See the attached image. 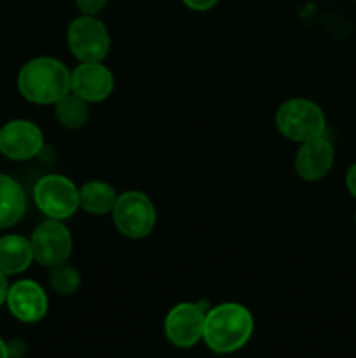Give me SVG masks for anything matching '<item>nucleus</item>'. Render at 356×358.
<instances>
[{"mask_svg":"<svg viewBox=\"0 0 356 358\" xmlns=\"http://www.w3.org/2000/svg\"><path fill=\"white\" fill-rule=\"evenodd\" d=\"M27 212V194L9 175L0 173V229L14 226Z\"/></svg>","mask_w":356,"mask_h":358,"instance_id":"4468645a","label":"nucleus"},{"mask_svg":"<svg viewBox=\"0 0 356 358\" xmlns=\"http://www.w3.org/2000/svg\"><path fill=\"white\" fill-rule=\"evenodd\" d=\"M34 261L30 240L20 234H7L0 238V273L6 276L27 271Z\"/></svg>","mask_w":356,"mask_h":358,"instance_id":"ddd939ff","label":"nucleus"},{"mask_svg":"<svg viewBox=\"0 0 356 358\" xmlns=\"http://www.w3.org/2000/svg\"><path fill=\"white\" fill-rule=\"evenodd\" d=\"M44 149V133L35 122L14 119L0 128V152L13 161H28Z\"/></svg>","mask_w":356,"mask_h":358,"instance_id":"1a4fd4ad","label":"nucleus"},{"mask_svg":"<svg viewBox=\"0 0 356 358\" xmlns=\"http://www.w3.org/2000/svg\"><path fill=\"white\" fill-rule=\"evenodd\" d=\"M34 261L45 268L65 264L72 255L73 241L68 227L61 220L49 219L38 224L30 238Z\"/></svg>","mask_w":356,"mask_h":358,"instance_id":"0eeeda50","label":"nucleus"},{"mask_svg":"<svg viewBox=\"0 0 356 358\" xmlns=\"http://www.w3.org/2000/svg\"><path fill=\"white\" fill-rule=\"evenodd\" d=\"M66 44L80 63L103 62L110 52V34L100 17L80 14L68 24Z\"/></svg>","mask_w":356,"mask_h":358,"instance_id":"39448f33","label":"nucleus"},{"mask_svg":"<svg viewBox=\"0 0 356 358\" xmlns=\"http://www.w3.org/2000/svg\"><path fill=\"white\" fill-rule=\"evenodd\" d=\"M274 122L286 140L299 143L325 136L327 131L325 112L320 105L307 98H290L283 101L276 110Z\"/></svg>","mask_w":356,"mask_h":358,"instance_id":"7ed1b4c3","label":"nucleus"},{"mask_svg":"<svg viewBox=\"0 0 356 358\" xmlns=\"http://www.w3.org/2000/svg\"><path fill=\"white\" fill-rule=\"evenodd\" d=\"M49 283H51L52 290L59 296H72L79 290L82 278H80V273L77 271V268L70 264H59L51 268L49 273Z\"/></svg>","mask_w":356,"mask_h":358,"instance_id":"f3484780","label":"nucleus"},{"mask_svg":"<svg viewBox=\"0 0 356 358\" xmlns=\"http://www.w3.org/2000/svg\"><path fill=\"white\" fill-rule=\"evenodd\" d=\"M253 327V317L243 304H216L206 313L202 341L213 353L227 355L241 350L250 341Z\"/></svg>","mask_w":356,"mask_h":358,"instance_id":"f257e3e1","label":"nucleus"},{"mask_svg":"<svg viewBox=\"0 0 356 358\" xmlns=\"http://www.w3.org/2000/svg\"><path fill=\"white\" fill-rule=\"evenodd\" d=\"M77 6V9L82 14H87V16H98L101 10L105 9L108 0H73Z\"/></svg>","mask_w":356,"mask_h":358,"instance_id":"a211bd4d","label":"nucleus"},{"mask_svg":"<svg viewBox=\"0 0 356 358\" xmlns=\"http://www.w3.org/2000/svg\"><path fill=\"white\" fill-rule=\"evenodd\" d=\"M7 292H9V283H7V278L3 273H0V306L6 303Z\"/></svg>","mask_w":356,"mask_h":358,"instance_id":"412c9836","label":"nucleus"},{"mask_svg":"<svg viewBox=\"0 0 356 358\" xmlns=\"http://www.w3.org/2000/svg\"><path fill=\"white\" fill-rule=\"evenodd\" d=\"M119 194L108 182L91 180L79 189L80 208L91 215H107L114 210Z\"/></svg>","mask_w":356,"mask_h":358,"instance_id":"2eb2a0df","label":"nucleus"},{"mask_svg":"<svg viewBox=\"0 0 356 358\" xmlns=\"http://www.w3.org/2000/svg\"><path fill=\"white\" fill-rule=\"evenodd\" d=\"M112 219L122 236L129 240H142L156 227V206L145 192L126 191L119 194L112 210Z\"/></svg>","mask_w":356,"mask_h":358,"instance_id":"20e7f679","label":"nucleus"},{"mask_svg":"<svg viewBox=\"0 0 356 358\" xmlns=\"http://www.w3.org/2000/svg\"><path fill=\"white\" fill-rule=\"evenodd\" d=\"M208 303H178L164 318V334L177 348H192L202 339Z\"/></svg>","mask_w":356,"mask_h":358,"instance_id":"6e6552de","label":"nucleus"},{"mask_svg":"<svg viewBox=\"0 0 356 358\" xmlns=\"http://www.w3.org/2000/svg\"><path fill=\"white\" fill-rule=\"evenodd\" d=\"M220 0H181L187 9L195 10V13H206V10H212L213 7H216Z\"/></svg>","mask_w":356,"mask_h":358,"instance_id":"6ab92c4d","label":"nucleus"},{"mask_svg":"<svg viewBox=\"0 0 356 358\" xmlns=\"http://www.w3.org/2000/svg\"><path fill=\"white\" fill-rule=\"evenodd\" d=\"M34 201L47 219L66 220L80 208L79 187L65 175H44L34 187Z\"/></svg>","mask_w":356,"mask_h":358,"instance_id":"423d86ee","label":"nucleus"},{"mask_svg":"<svg viewBox=\"0 0 356 358\" xmlns=\"http://www.w3.org/2000/svg\"><path fill=\"white\" fill-rule=\"evenodd\" d=\"M6 303L13 317L24 324L40 322L49 310L47 294L34 280H20L10 285Z\"/></svg>","mask_w":356,"mask_h":358,"instance_id":"9b49d317","label":"nucleus"},{"mask_svg":"<svg viewBox=\"0 0 356 358\" xmlns=\"http://www.w3.org/2000/svg\"><path fill=\"white\" fill-rule=\"evenodd\" d=\"M9 345L3 343V339L0 338V358H9Z\"/></svg>","mask_w":356,"mask_h":358,"instance_id":"4be33fe9","label":"nucleus"},{"mask_svg":"<svg viewBox=\"0 0 356 358\" xmlns=\"http://www.w3.org/2000/svg\"><path fill=\"white\" fill-rule=\"evenodd\" d=\"M335 161L334 145L325 136L300 143L295 154V171L302 180L318 182L328 175Z\"/></svg>","mask_w":356,"mask_h":358,"instance_id":"f8f14e48","label":"nucleus"},{"mask_svg":"<svg viewBox=\"0 0 356 358\" xmlns=\"http://www.w3.org/2000/svg\"><path fill=\"white\" fill-rule=\"evenodd\" d=\"M114 73L103 62L79 63L70 73V93L87 103H100L114 91Z\"/></svg>","mask_w":356,"mask_h":358,"instance_id":"9d476101","label":"nucleus"},{"mask_svg":"<svg viewBox=\"0 0 356 358\" xmlns=\"http://www.w3.org/2000/svg\"><path fill=\"white\" fill-rule=\"evenodd\" d=\"M355 224H356V212H355Z\"/></svg>","mask_w":356,"mask_h":358,"instance_id":"5701e85b","label":"nucleus"},{"mask_svg":"<svg viewBox=\"0 0 356 358\" xmlns=\"http://www.w3.org/2000/svg\"><path fill=\"white\" fill-rule=\"evenodd\" d=\"M346 187L351 192L353 198H356V163H353L346 173Z\"/></svg>","mask_w":356,"mask_h":358,"instance_id":"aec40b11","label":"nucleus"},{"mask_svg":"<svg viewBox=\"0 0 356 358\" xmlns=\"http://www.w3.org/2000/svg\"><path fill=\"white\" fill-rule=\"evenodd\" d=\"M54 115L66 129H79L89 121V103L77 94L68 93L54 103Z\"/></svg>","mask_w":356,"mask_h":358,"instance_id":"dca6fc26","label":"nucleus"},{"mask_svg":"<svg viewBox=\"0 0 356 358\" xmlns=\"http://www.w3.org/2000/svg\"><path fill=\"white\" fill-rule=\"evenodd\" d=\"M70 73L59 59L49 56L34 58L20 70L17 90L31 103L52 105L70 93Z\"/></svg>","mask_w":356,"mask_h":358,"instance_id":"f03ea898","label":"nucleus"}]
</instances>
